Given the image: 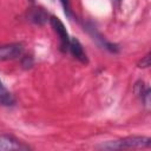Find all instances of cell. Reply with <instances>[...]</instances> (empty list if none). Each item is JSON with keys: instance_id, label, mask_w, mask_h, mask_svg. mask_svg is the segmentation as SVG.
I'll use <instances>...</instances> for the list:
<instances>
[{"instance_id": "1", "label": "cell", "mask_w": 151, "mask_h": 151, "mask_svg": "<svg viewBox=\"0 0 151 151\" xmlns=\"http://www.w3.org/2000/svg\"><path fill=\"white\" fill-rule=\"evenodd\" d=\"M151 145V139L144 136H130L117 140H109L99 145L104 150H122V149H143Z\"/></svg>"}, {"instance_id": "2", "label": "cell", "mask_w": 151, "mask_h": 151, "mask_svg": "<svg viewBox=\"0 0 151 151\" xmlns=\"http://www.w3.org/2000/svg\"><path fill=\"white\" fill-rule=\"evenodd\" d=\"M50 24L54 31V33L58 35L59 38V46H60V51L61 52H66L68 51V44H70V35L64 26V24L61 22V20L54 15L50 17Z\"/></svg>"}, {"instance_id": "3", "label": "cell", "mask_w": 151, "mask_h": 151, "mask_svg": "<svg viewBox=\"0 0 151 151\" xmlns=\"http://www.w3.org/2000/svg\"><path fill=\"white\" fill-rule=\"evenodd\" d=\"M24 53V46L19 42H12L0 46V61L13 60L21 57Z\"/></svg>"}, {"instance_id": "4", "label": "cell", "mask_w": 151, "mask_h": 151, "mask_svg": "<svg viewBox=\"0 0 151 151\" xmlns=\"http://www.w3.org/2000/svg\"><path fill=\"white\" fill-rule=\"evenodd\" d=\"M31 147L11 134H0V150H29Z\"/></svg>"}, {"instance_id": "5", "label": "cell", "mask_w": 151, "mask_h": 151, "mask_svg": "<svg viewBox=\"0 0 151 151\" xmlns=\"http://www.w3.org/2000/svg\"><path fill=\"white\" fill-rule=\"evenodd\" d=\"M50 14L41 7H31L27 11V20L35 25H44L50 20Z\"/></svg>"}, {"instance_id": "6", "label": "cell", "mask_w": 151, "mask_h": 151, "mask_svg": "<svg viewBox=\"0 0 151 151\" xmlns=\"http://www.w3.org/2000/svg\"><path fill=\"white\" fill-rule=\"evenodd\" d=\"M68 51L81 64H87L88 63V59H87V55H86V53H85V51L83 48V45L80 44V41L77 38H70Z\"/></svg>"}, {"instance_id": "7", "label": "cell", "mask_w": 151, "mask_h": 151, "mask_svg": "<svg viewBox=\"0 0 151 151\" xmlns=\"http://www.w3.org/2000/svg\"><path fill=\"white\" fill-rule=\"evenodd\" d=\"M86 29H87L88 33L92 35L93 40H96V41L98 42L99 46H101L103 48L107 50V51L111 52V53H118V52H119V47H118L116 44H112V42L107 41L100 33H98V32L94 29V27H88V28H86Z\"/></svg>"}, {"instance_id": "8", "label": "cell", "mask_w": 151, "mask_h": 151, "mask_svg": "<svg viewBox=\"0 0 151 151\" xmlns=\"http://www.w3.org/2000/svg\"><path fill=\"white\" fill-rule=\"evenodd\" d=\"M134 93L143 100V103L149 106V103H150V88L147 86H145L144 81L142 80H138L136 84H134Z\"/></svg>"}, {"instance_id": "9", "label": "cell", "mask_w": 151, "mask_h": 151, "mask_svg": "<svg viewBox=\"0 0 151 151\" xmlns=\"http://www.w3.org/2000/svg\"><path fill=\"white\" fill-rule=\"evenodd\" d=\"M15 104V99L13 94L5 87L0 79V105L2 106H12Z\"/></svg>"}, {"instance_id": "10", "label": "cell", "mask_w": 151, "mask_h": 151, "mask_svg": "<svg viewBox=\"0 0 151 151\" xmlns=\"http://www.w3.org/2000/svg\"><path fill=\"white\" fill-rule=\"evenodd\" d=\"M34 64V60L32 58V55H24L21 58V66L24 68H31Z\"/></svg>"}, {"instance_id": "11", "label": "cell", "mask_w": 151, "mask_h": 151, "mask_svg": "<svg viewBox=\"0 0 151 151\" xmlns=\"http://www.w3.org/2000/svg\"><path fill=\"white\" fill-rule=\"evenodd\" d=\"M137 66L139 68H147L150 66V53H147L145 57H143L142 60L137 64Z\"/></svg>"}, {"instance_id": "12", "label": "cell", "mask_w": 151, "mask_h": 151, "mask_svg": "<svg viewBox=\"0 0 151 151\" xmlns=\"http://www.w3.org/2000/svg\"><path fill=\"white\" fill-rule=\"evenodd\" d=\"M60 1H61L63 7H64L65 14H66L68 18H71V17H72V11H71V7H70V2H68V0H60Z\"/></svg>"}, {"instance_id": "13", "label": "cell", "mask_w": 151, "mask_h": 151, "mask_svg": "<svg viewBox=\"0 0 151 151\" xmlns=\"http://www.w3.org/2000/svg\"><path fill=\"white\" fill-rule=\"evenodd\" d=\"M29 1H32V2H33V1H34V0H29Z\"/></svg>"}]
</instances>
